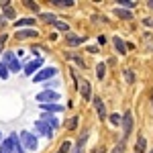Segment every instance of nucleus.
Returning <instances> with one entry per match:
<instances>
[{
  "instance_id": "1",
  "label": "nucleus",
  "mask_w": 153,
  "mask_h": 153,
  "mask_svg": "<svg viewBox=\"0 0 153 153\" xmlns=\"http://www.w3.org/2000/svg\"><path fill=\"white\" fill-rule=\"evenodd\" d=\"M19 139H21V143H23V147H25V151H35L37 149V137L35 135H31L29 131H23L21 135H19Z\"/></svg>"
},
{
  "instance_id": "2",
  "label": "nucleus",
  "mask_w": 153,
  "mask_h": 153,
  "mask_svg": "<svg viewBox=\"0 0 153 153\" xmlns=\"http://www.w3.org/2000/svg\"><path fill=\"white\" fill-rule=\"evenodd\" d=\"M2 63L8 68V71H19V70H21L19 57H16L12 51H6V53H2Z\"/></svg>"
},
{
  "instance_id": "3",
  "label": "nucleus",
  "mask_w": 153,
  "mask_h": 153,
  "mask_svg": "<svg viewBox=\"0 0 153 153\" xmlns=\"http://www.w3.org/2000/svg\"><path fill=\"white\" fill-rule=\"evenodd\" d=\"M37 100H39L41 104H51V102H57L59 100V94L53 92V90H43V92L37 94Z\"/></svg>"
},
{
  "instance_id": "4",
  "label": "nucleus",
  "mask_w": 153,
  "mask_h": 153,
  "mask_svg": "<svg viewBox=\"0 0 153 153\" xmlns=\"http://www.w3.org/2000/svg\"><path fill=\"white\" fill-rule=\"evenodd\" d=\"M55 74H57L55 68H45V70H41V71L35 74V82H45V80H49V78H53Z\"/></svg>"
},
{
  "instance_id": "5",
  "label": "nucleus",
  "mask_w": 153,
  "mask_h": 153,
  "mask_svg": "<svg viewBox=\"0 0 153 153\" xmlns=\"http://www.w3.org/2000/svg\"><path fill=\"white\" fill-rule=\"evenodd\" d=\"M41 65H43V57L33 59V61H29V63L25 65V74H27V76H35V71L39 70Z\"/></svg>"
},
{
  "instance_id": "6",
  "label": "nucleus",
  "mask_w": 153,
  "mask_h": 153,
  "mask_svg": "<svg viewBox=\"0 0 153 153\" xmlns=\"http://www.w3.org/2000/svg\"><path fill=\"white\" fill-rule=\"evenodd\" d=\"M123 131H125L123 139H127L131 135V131H133V114L131 112H125V117H123Z\"/></svg>"
},
{
  "instance_id": "7",
  "label": "nucleus",
  "mask_w": 153,
  "mask_h": 153,
  "mask_svg": "<svg viewBox=\"0 0 153 153\" xmlns=\"http://www.w3.org/2000/svg\"><path fill=\"white\" fill-rule=\"evenodd\" d=\"M35 129L41 135H45V137H53V127L47 125V123H43V120H35Z\"/></svg>"
},
{
  "instance_id": "8",
  "label": "nucleus",
  "mask_w": 153,
  "mask_h": 153,
  "mask_svg": "<svg viewBox=\"0 0 153 153\" xmlns=\"http://www.w3.org/2000/svg\"><path fill=\"white\" fill-rule=\"evenodd\" d=\"M84 41H86V37H80V35H76V33H68V37H65L68 47H78V45H82Z\"/></svg>"
},
{
  "instance_id": "9",
  "label": "nucleus",
  "mask_w": 153,
  "mask_h": 153,
  "mask_svg": "<svg viewBox=\"0 0 153 153\" xmlns=\"http://www.w3.org/2000/svg\"><path fill=\"white\" fill-rule=\"evenodd\" d=\"M80 92H82L84 100L88 102V100L92 98V86H90V82H86V80H84V82L80 84Z\"/></svg>"
},
{
  "instance_id": "10",
  "label": "nucleus",
  "mask_w": 153,
  "mask_h": 153,
  "mask_svg": "<svg viewBox=\"0 0 153 153\" xmlns=\"http://www.w3.org/2000/svg\"><path fill=\"white\" fill-rule=\"evenodd\" d=\"M94 108H96V112H98V117H100V118H106V108H104V102H102L100 96H96V98H94Z\"/></svg>"
},
{
  "instance_id": "11",
  "label": "nucleus",
  "mask_w": 153,
  "mask_h": 153,
  "mask_svg": "<svg viewBox=\"0 0 153 153\" xmlns=\"http://www.w3.org/2000/svg\"><path fill=\"white\" fill-rule=\"evenodd\" d=\"M10 139H12V153H27L25 147H23V143H21V139H19L16 135H10Z\"/></svg>"
},
{
  "instance_id": "12",
  "label": "nucleus",
  "mask_w": 153,
  "mask_h": 153,
  "mask_svg": "<svg viewBox=\"0 0 153 153\" xmlns=\"http://www.w3.org/2000/svg\"><path fill=\"white\" fill-rule=\"evenodd\" d=\"M112 43H114V49H117L120 55H125V53H127V43H125L120 37H114V39H112Z\"/></svg>"
},
{
  "instance_id": "13",
  "label": "nucleus",
  "mask_w": 153,
  "mask_h": 153,
  "mask_svg": "<svg viewBox=\"0 0 153 153\" xmlns=\"http://www.w3.org/2000/svg\"><path fill=\"white\" fill-rule=\"evenodd\" d=\"M16 37L19 39H31V37H37V31L35 29H21V31H16Z\"/></svg>"
},
{
  "instance_id": "14",
  "label": "nucleus",
  "mask_w": 153,
  "mask_h": 153,
  "mask_svg": "<svg viewBox=\"0 0 153 153\" xmlns=\"http://www.w3.org/2000/svg\"><path fill=\"white\" fill-rule=\"evenodd\" d=\"M41 120H43V123H47V125H51L53 129L57 127V120H55V117H53L51 112H43V114H41Z\"/></svg>"
},
{
  "instance_id": "15",
  "label": "nucleus",
  "mask_w": 153,
  "mask_h": 153,
  "mask_svg": "<svg viewBox=\"0 0 153 153\" xmlns=\"http://www.w3.org/2000/svg\"><path fill=\"white\" fill-rule=\"evenodd\" d=\"M33 25H35V19H21V21H14L16 31H21V27H33Z\"/></svg>"
},
{
  "instance_id": "16",
  "label": "nucleus",
  "mask_w": 153,
  "mask_h": 153,
  "mask_svg": "<svg viewBox=\"0 0 153 153\" xmlns=\"http://www.w3.org/2000/svg\"><path fill=\"white\" fill-rule=\"evenodd\" d=\"M114 14H117L118 19H125V21L133 19V12H131V10H127V8H114Z\"/></svg>"
},
{
  "instance_id": "17",
  "label": "nucleus",
  "mask_w": 153,
  "mask_h": 153,
  "mask_svg": "<svg viewBox=\"0 0 153 153\" xmlns=\"http://www.w3.org/2000/svg\"><path fill=\"white\" fill-rule=\"evenodd\" d=\"M41 108H43L45 112H61V110H63V106L53 104V102H51V104H41Z\"/></svg>"
},
{
  "instance_id": "18",
  "label": "nucleus",
  "mask_w": 153,
  "mask_h": 153,
  "mask_svg": "<svg viewBox=\"0 0 153 153\" xmlns=\"http://www.w3.org/2000/svg\"><path fill=\"white\" fill-rule=\"evenodd\" d=\"M135 153H145V137H143V135H139V139H137Z\"/></svg>"
},
{
  "instance_id": "19",
  "label": "nucleus",
  "mask_w": 153,
  "mask_h": 153,
  "mask_svg": "<svg viewBox=\"0 0 153 153\" xmlns=\"http://www.w3.org/2000/svg\"><path fill=\"white\" fill-rule=\"evenodd\" d=\"M39 19H41V21H45V23H55V21H57V19H55V14H51V12H41V14H39Z\"/></svg>"
},
{
  "instance_id": "20",
  "label": "nucleus",
  "mask_w": 153,
  "mask_h": 153,
  "mask_svg": "<svg viewBox=\"0 0 153 153\" xmlns=\"http://www.w3.org/2000/svg\"><path fill=\"white\" fill-rule=\"evenodd\" d=\"M0 153H12V139L8 137L6 141L2 143V147H0Z\"/></svg>"
},
{
  "instance_id": "21",
  "label": "nucleus",
  "mask_w": 153,
  "mask_h": 153,
  "mask_svg": "<svg viewBox=\"0 0 153 153\" xmlns=\"http://www.w3.org/2000/svg\"><path fill=\"white\" fill-rule=\"evenodd\" d=\"M78 123H80V117H71L68 123H65V129L68 131H74L76 127H78Z\"/></svg>"
},
{
  "instance_id": "22",
  "label": "nucleus",
  "mask_w": 153,
  "mask_h": 153,
  "mask_svg": "<svg viewBox=\"0 0 153 153\" xmlns=\"http://www.w3.org/2000/svg\"><path fill=\"white\" fill-rule=\"evenodd\" d=\"M51 4H55V6H61V8H65V6H74L76 2H74V0H51Z\"/></svg>"
},
{
  "instance_id": "23",
  "label": "nucleus",
  "mask_w": 153,
  "mask_h": 153,
  "mask_svg": "<svg viewBox=\"0 0 153 153\" xmlns=\"http://www.w3.org/2000/svg\"><path fill=\"white\" fill-rule=\"evenodd\" d=\"M104 74H106V65H104V63H98V65H96V78H98V80H102V78H104Z\"/></svg>"
},
{
  "instance_id": "24",
  "label": "nucleus",
  "mask_w": 153,
  "mask_h": 153,
  "mask_svg": "<svg viewBox=\"0 0 153 153\" xmlns=\"http://www.w3.org/2000/svg\"><path fill=\"white\" fill-rule=\"evenodd\" d=\"M117 4H120L123 8H127V10H129V8H135V4H137V2H135V0H118Z\"/></svg>"
},
{
  "instance_id": "25",
  "label": "nucleus",
  "mask_w": 153,
  "mask_h": 153,
  "mask_svg": "<svg viewBox=\"0 0 153 153\" xmlns=\"http://www.w3.org/2000/svg\"><path fill=\"white\" fill-rule=\"evenodd\" d=\"M55 29H59V31H65V33H70V25L68 23H63V21H55Z\"/></svg>"
},
{
  "instance_id": "26",
  "label": "nucleus",
  "mask_w": 153,
  "mask_h": 153,
  "mask_svg": "<svg viewBox=\"0 0 153 153\" xmlns=\"http://www.w3.org/2000/svg\"><path fill=\"white\" fill-rule=\"evenodd\" d=\"M123 71H125V80H127V84H133V82H135V74H133L129 68H127V70H123Z\"/></svg>"
},
{
  "instance_id": "27",
  "label": "nucleus",
  "mask_w": 153,
  "mask_h": 153,
  "mask_svg": "<svg viewBox=\"0 0 153 153\" xmlns=\"http://www.w3.org/2000/svg\"><path fill=\"white\" fill-rule=\"evenodd\" d=\"M0 78H2V80H6V78H8V68H6L2 61H0Z\"/></svg>"
},
{
  "instance_id": "28",
  "label": "nucleus",
  "mask_w": 153,
  "mask_h": 153,
  "mask_svg": "<svg viewBox=\"0 0 153 153\" xmlns=\"http://www.w3.org/2000/svg\"><path fill=\"white\" fill-rule=\"evenodd\" d=\"M110 123H112V125H114V127H118V125H120V123H123V117H118L117 112H114V114H110Z\"/></svg>"
},
{
  "instance_id": "29",
  "label": "nucleus",
  "mask_w": 153,
  "mask_h": 153,
  "mask_svg": "<svg viewBox=\"0 0 153 153\" xmlns=\"http://www.w3.org/2000/svg\"><path fill=\"white\" fill-rule=\"evenodd\" d=\"M70 149H71V143H70V141H63V143H61V149H59V153H68Z\"/></svg>"
},
{
  "instance_id": "30",
  "label": "nucleus",
  "mask_w": 153,
  "mask_h": 153,
  "mask_svg": "<svg viewBox=\"0 0 153 153\" xmlns=\"http://www.w3.org/2000/svg\"><path fill=\"white\" fill-rule=\"evenodd\" d=\"M110 153H125V141H120L117 145V147H114V149H112V151Z\"/></svg>"
},
{
  "instance_id": "31",
  "label": "nucleus",
  "mask_w": 153,
  "mask_h": 153,
  "mask_svg": "<svg viewBox=\"0 0 153 153\" xmlns=\"http://www.w3.org/2000/svg\"><path fill=\"white\" fill-rule=\"evenodd\" d=\"M4 19H14V10H12L10 6L4 8Z\"/></svg>"
},
{
  "instance_id": "32",
  "label": "nucleus",
  "mask_w": 153,
  "mask_h": 153,
  "mask_svg": "<svg viewBox=\"0 0 153 153\" xmlns=\"http://www.w3.org/2000/svg\"><path fill=\"white\" fill-rule=\"evenodd\" d=\"M6 41H8V35H0V53H2V49H4V45H6Z\"/></svg>"
},
{
  "instance_id": "33",
  "label": "nucleus",
  "mask_w": 153,
  "mask_h": 153,
  "mask_svg": "<svg viewBox=\"0 0 153 153\" xmlns=\"http://www.w3.org/2000/svg\"><path fill=\"white\" fill-rule=\"evenodd\" d=\"M86 139H88V133H84L82 137H80V141H78V149H80V147H82L84 143H86Z\"/></svg>"
},
{
  "instance_id": "34",
  "label": "nucleus",
  "mask_w": 153,
  "mask_h": 153,
  "mask_svg": "<svg viewBox=\"0 0 153 153\" xmlns=\"http://www.w3.org/2000/svg\"><path fill=\"white\" fill-rule=\"evenodd\" d=\"M25 4H27V6H29V8H33V10H39V6H37V4H35V2H31V0H29V2H25Z\"/></svg>"
},
{
  "instance_id": "35",
  "label": "nucleus",
  "mask_w": 153,
  "mask_h": 153,
  "mask_svg": "<svg viewBox=\"0 0 153 153\" xmlns=\"http://www.w3.org/2000/svg\"><path fill=\"white\" fill-rule=\"evenodd\" d=\"M98 43H100V45H104V43H106V39H104V35H100V37H98Z\"/></svg>"
},
{
  "instance_id": "36",
  "label": "nucleus",
  "mask_w": 153,
  "mask_h": 153,
  "mask_svg": "<svg viewBox=\"0 0 153 153\" xmlns=\"http://www.w3.org/2000/svg\"><path fill=\"white\" fill-rule=\"evenodd\" d=\"M143 23L147 25V27H153V21H151V19H145V21H143Z\"/></svg>"
},
{
  "instance_id": "37",
  "label": "nucleus",
  "mask_w": 153,
  "mask_h": 153,
  "mask_svg": "<svg viewBox=\"0 0 153 153\" xmlns=\"http://www.w3.org/2000/svg\"><path fill=\"white\" fill-rule=\"evenodd\" d=\"M4 25H6V21H4V16H0V29H4Z\"/></svg>"
},
{
  "instance_id": "38",
  "label": "nucleus",
  "mask_w": 153,
  "mask_h": 153,
  "mask_svg": "<svg viewBox=\"0 0 153 153\" xmlns=\"http://www.w3.org/2000/svg\"><path fill=\"white\" fill-rule=\"evenodd\" d=\"M147 4H149V8H153V0H151V2H147Z\"/></svg>"
},
{
  "instance_id": "39",
  "label": "nucleus",
  "mask_w": 153,
  "mask_h": 153,
  "mask_svg": "<svg viewBox=\"0 0 153 153\" xmlns=\"http://www.w3.org/2000/svg\"><path fill=\"white\" fill-rule=\"evenodd\" d=\"M151 108H153V94H151Z\"/></svg>"
},
{
  "instance_id": "40",
  "label": "nucleus",
  "mask_w": 153,
  "mask_h": 153,
  "mask_svg": "<svg viewBox=\"0 0 153 153\" xmlns=\"http://www.w3.org/2000/svg\"><path fill=\"white\" fill-rule=\"evenodd\" d=\"M76 153H80V151H76Z\"/></svg>"
},
{
  "instance_id": "41",
  "label": "nucleus",
  "mask_w": 153,
  "mask_h": 153,
  "mask_svg": "<svg viewBox=\"0 0 153 153\" xmlns=\"http://www.w3.org/2000/svg\"><path fill=\"white\" fill-rule=\"evenodd\" d=\"M151 153H153V151H151Z\"/></svg>"
}]
</instances>
